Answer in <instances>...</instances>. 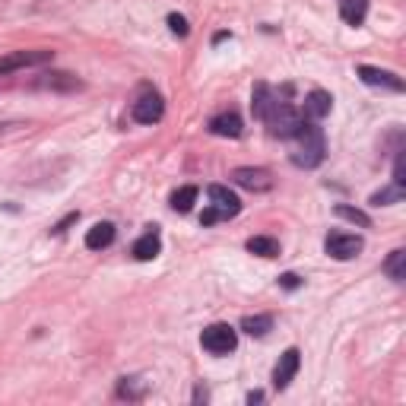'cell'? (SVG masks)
Instances as JSON below:
<instances>
[{"label":"cell","instance_id":"obj_14","mask_svg":"<svg viewBox=\"0 0 406 406\" xmlns=\"http://www.w3.org/2000/svg\"><path fill=\"white\" fill-rule=\"evenodd\" d=\"M209 130H213L216 137H241V118L235 111L216 114V118L209 121Z\"/></svg>","mask_w":406,"mask_h":406},{"label":"cell","instance_id":"obj_20","mask_svg":"<svg viewBox=\"0 0 406 406\" xmlns=\"http://www.w3.org/2000/svg\"><path fill=\"white\" fill-rule=\"evenodd\" d=\"M403 260H406V251H390V257L384 260V273L393 279V283H403L406 279V270H403Z\"/></svg>","mask_w":406,"mask_h":406},{"label":"cell","instance_id":"obj_3","mask_svg":"<svg viewBox=\"0 0 406 406\" xmlns=\"http://www.w3.org/2000/svg\"><path fill=\"white\" fill-rule=\"evenodd\" d=\"M264 124L270 127V133H273V137H283V140H289L292 133H295L298 127L304 124V118H302V114H298L292 105H285V102H279V105L273 108L270 114H266V121H264Z\"/></svg>","mask_w":406,"mask_h":406},{"label":"cell","instance_id":"obj_25","mask_svg":"<svg viewBox=\"0 0 406 406\" xmlns=\"http://www.w3.org/2000/svg\"><path fill=\"white\" fill-rule=\"evenodd\" d=\"M76 219H80V213H70V216H63V219H61V222H57V226H54V228H51V232H54V235L67 232V228H70V226H73V222H76Z\"/></svg>","mask_w":406,"mask_h":406},{"label":"cell","instance_id":"obj_12","mask_svg":"<svg viewBox=\"0 0 406 406\" xmlns=\"http://www.w3.org/2000/svg\"><path fill=\"white\" fill-rule=\"evenodd\" d=\"M330 108H333V95L324 92V89H311V92L304 95V114H308L311 121L327 118Z\"/></svg>","mask_w":406,"mask_h":406},{"label":"cell","instance_id":"obj_22","mask_svg":"<svg viewBox=\"0 0 406 406\" xmlns=\"http://www.w3.org/2000/svg\"><path fill=\"white\" fill-rule=\"evenodd\" d=\"M48 76L51 80H42V86H48V89H80L82 86V82L70 73H48Z\"/></svg>","mask_w":406,"mask_h":406},{"label":"cell","instance_id":"obj_6","mask_svg":"<svg viewBox=\"0 0 406 406\" xmlns=\"http://www.w3.org/2000/svg\"><path fill=\"white\" fill-rule=\"evenodd\" d=\"M359 80L368 82V86H381V89H390V92H403V80L390 70H381V67H371V63H359Z\"/></svg>","mask_w":406,"mask_h":406},{"label":"cell","instance_id":"obj_28","mask_svg":"<svg viewBox=\"0 0 406 406\" xmlns=\"http://www.w3.org/2000/svg\"><path fill=\"white\" fill-rule=\"evenodd\" d=\"M260 400H264V393H260V390H254V393H247V403H260Z\"/></svg>","mask_w":406,"mask_h":406},{"label":"cell","instance_id":"obj_9","mask_svg":"<svg viewBox=\"0 0 406 406\" xmlns=\"http://www.w3.org/2000/svg\"><path fill=\"white\" fill-rule=\"evenodd\" d=\"M298 365H302V355H298V349H285V352L279 355L276 368H273V387H276V390L289 387V381L295 378Z\"/></svg>","mask_w":406,"mask_h":406},{"label":"cell","instance_id":"obj_5","mask_svg":"<svg viewBox=\"0 0 406 406\" xmlns=\"http://www.w3.org/2000/svg\"><path fill=\"white\" fill-rule=\"evenodd\" d=\"M362 247L365 245H362L359 235H349V232H330L327 241H324V251H327L333 260H352Z\"/></svg>","mask_w":406,"mask_h":406},{"label":"cell","instance_id":"obj_1","mask_svg":"<svg viewBox=\"0 0 406 406\" xmlns=\"http://www.w3.org/2000/svg\"><path fill=\"white\" fill-rule=\"evenodd\" d=\"M292 165L298 168H317L324 162V152H327V143H324V130L317 124H302L295 133H292Z\"/></svg>","mask_w":406,"mask_h":406},{"label":"cell","instance_id":"obj_16","mask_svg":"<svg viewBox=\"0 0 406 406\" xmlns=\"http://www.w3.org/2000/svg\"><path fill=\"white\" fill-rule=\"evenodd\" d=\"M365 13H368V0H343V6H340L343 23H349V25H362L365 23Z\"/></svg>","mask_w":406,"mask_h":406},{"label":"cell","instance_id":"obj_21","mask_svg":"<svg viewBox=\"0 0 406 406\" xmlns=\"http://www.w3.org/2000/svg\"><path fill=\"white\" fill-rule=\"evenodd\" d=\"M403 200V187H384V190H378V194H371V203L374 207H390V203H400Z\"/></svg>","mask_w":406,"mask_h":406},{"label":"cell","instance_id":"obj_15","mask_svg":"<svg viewBox=\"0 0 406 406\" xmlns=\"http://www.w3.org/2000/svg\"><path fill=\"white\" fill-rule=\"evenodd\" d=\"M111 241H114V226H111V222H95V226L86 232V247H89V251H102V247H108Z\"/></svg>","mask_w":406,"mask_h":406},{"label":"cell","instance_id":"obj_7","mask_svg":"<svg viewBox=\"0 0 406 406\" xmlns=\"http://www.w3.org/2000/svg\"><path fill=\"white\" fill-rule=\"evenodd\" d=\"M162 114H165V102L156 92H146L133 102V121H140V124H156V121H162Z\"/></svg>","mask_w":406,"mask_h":406},{"label":"cell","instance_id":"obj_17","mask_svg":"<svg viewBox=\"0 0 406 406\" xmlns=\"http://www.w3.org/2000/svg\"><path fill=\"white\" fill-rule=\"evenodd\" d=\"M247 251L257 254V257H276L279 254V241L270 238V235H254V238H247Z\"/></svg>","mask_w":406,"mask_h":406},{"label":"cell","instance_id":"obj_23","mask_svg":"<svg viewBox=\"0 0 406 406\" xmlns=\"http://www.w3.org/2000/svg\"><path fill=\"white\" fill-rule=\"evenodd\" d=\"M336 216H343V219L355 222V226H362V228H368V226H371V219H368V213H362V209H355V207H346V203H340V207H336Z\"/></svg>","mask_w":406,"mask_h":406},{"label":"cell","instance_id":"obj_24","mask_svg":"<svg viewBox=\"0 0 406 406\" xmlns=\"http://www.w3.org/2000/svg\"><path fill=\"white\" fill-rule=\"evenodd\" d=\"M168 29L175 32V35H181V38L190 32V29H187V19H184L181 13H171V16H168Z\"/></svg>","mask_w":406,"mask_h":406},{"label":"cell","instance_id":"obj_26","mask_svg":"<svg viewBox=\"0 0 406 406\" xmlns=\"http://www.w3.org/2000/svg\"><path fill=\"white\" fill-rule=\"evenodd\" d=\"M279 285H283V289H298L302 279H298L295 273H283V276H279Z\"/></svg>","mask_w":406,"mask_h":406},{"label":"cell","instance_id":"obj_10","mask_svg":"<svg viewBox=\"0 0 406 406\" xmlns=\"http://www.w3.org/2000/svg\"><path fill=\"white\" fill-rule=\"evenodd\" d=\"M228 178H232L238 187H247V190H270L273 187V175L266 168H235Z\"/></svg>","mask_w":406,"mask_h":406},{"label":"cell","instance_id":"obj_27","mask_svg":"<svg viewBox=\"0 0 406 406\" xmlns=\"http://www.w3.org/2000/svg\"><path fill=\"white\" fill-rule=\"evenodd\" d=\"M219 219H222L219 209H213V207H207V209L200 213V222H203V226H213V222H219Z\"/></svg>","mask_w":406,"mask_h":406},{"label":"cell","instance_id":"obj_4","mask_svg":"<svg viewBox=\"0 0 406 406\" xmlns=\"http://www.w3.org/2000/svg\"><path fill=\"white\" fill-rule=\"evenodd\" d=\"M54 61V51H13V54H4L0 57V73H16V70H25V67H42V63Z\"/></svg>","mask_w":406,"mask_h":406},{"label":"cell","instance_id":"obj_19","mask_svg":"<svg viewBox=\"0 0 406 406\" xmlns=\"http://www.w3.org/2000/svg\"><path fill=\"white\" fill-rule=\"evenodd\" d=\"M241 330L251 336H266L273 330V317L270 314H257V317H245L241 321Z\"/></svg>","mask_w":406,"mask_h":406},{"label":"cell","instance_id":"obj_18","mask_svg":"<svg viewBox=\"0 0 406 406\" xmlns=\"http://www.w3.org/2000/svg\"><path fill=\"white\" fill-rule=\"evenodd\" d=\"M197 194H200V190H197L194 184H187V187H178L175 194H171V209H178V213H187V209L197 203Z\"/></svg>","mask_w":406,"mask_h":406},{"label":"cell","instance_id":"obj_13","mask_svg":"<svg viewBox=\"0 0 406 406\" xmlns=\"http://www.w3.org/2000/svg\"><path fill=\"white\" fill-rule=\"evenodd\" d=\"M159 251H162V241H159L156 228H152V232H146L143 238H137V241H133V247H130V254L137 260H152V257H159Z\"/></svg>","mask_w":406,"mask_h":406},{"label":"cell","instance_id":"obj_8","mask_svg":"<svg viewBox=\"0 0 406 406\" xmlns=\"http://www.w3.org/2000/svg\"><path fill=\"white\" fill-rule=\"evenodd\" d=\"M207 194H209V207L219 209L222 219H228V216H238V213H241V200L226 187V184H209Z\"/></svg>","mask_w":406,"mask_h":406},{"label":"cell","instance_id":"obj_2","mask_svg":"<svg viewBox=\"0 0 406 406\" xmlns=\"http://www.w3.org/2000/svg\"><path fill=\"white\" fill-rule=\"evenodd\" d=\"M200 346L213 355H228L238 346V333H235V327H228V324H209L200 333Z\"/></svg>","mask_w":406,"mask_h":406},{"label":"cell","instance_id":"obj_11","mask_svg":"<svg viewBox=\"0 0 406 406\" xmlns=\"http://www.w3.org/2000/svg\"><path fill=\"white\" fill-rule=\"evenodd\" d=\"M276 105H279V95L273 92V89L266 86V82H257V86H254V92H251V108H254V118L266 121V114H270Z\"/></svg>","mask_w":406,"mask_h":406}]
</instances>
